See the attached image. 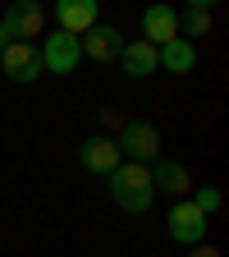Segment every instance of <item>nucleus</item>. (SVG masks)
I'll use <instances>...</instances> for the list:
<instances>
[{
    "mask_svg": "<svg viewBox=\"0 0 229 257\" xmlns=\"http://www.w3.org/2000/svg\"><path fill=\"white\" fill-rule=\"evenodd\" d=\"M106 179H110V198H115L124 211H133V216H142V211L156 202L151 170H147V166H138V161H119V166H115Z\"/></svg>",
    "mask_w": 229,
    "mask_h": 257,
    "instance_id": "obj_1",
    "label": "nucleus"
},
{
    "mask_svg": "<svg viewBox=\"0 0 229 257\" xmlns=\"http://www.w3.org/2000/svg\"><path fill=\"white\" fill-rule=\"evenodd\" d=\"M46 19H51V10L42 0H14V5L0 14V28H5L10 42H32V37L46 32Z\"/></svg>",
    "mask_w": 229,
    "mask_h": 257,
    "instance_id": "obj_2",
    "label": "nucleus"
},
{
    "mask_svg": "<svg viewBox=\"0 0 229 257\" xmlns=\"http://www.w3.org/2000/svg\"><path fill=\"white\" fill-rule=\"evenodd\" d=\"M115 147H119V156L138 161V166H147V161H160V128L147 124V119H124Z\"/></svg>",
    "mask_w": 229,
    "mask_h": 257,
    "instance_id": "obj_3",
    "label": "nucleus"
},
{
    "mask_svg": "<svg viewBox=\"0 0 229 257\" xmlns=\"http://www.w3.org/2000/svg\"><path fill=\"white\" fill-rule=\"evenodd\" d=\"M165 230H170V239H174V243H188V248H192V243H202V239H206L211 216H202L188 198H179V202L165 211Z\"/></svg>",
    "mask_w": 229,
    "mask_h": 257,
    "instance_id": "obj_4",
    "label": "nucleus"
},
{
    "mask_svg": "<svg viewBox=\"0 0 229 257\" xmlns=\"http://www.w3.org/2000/svg\"><path fill=\"white\" fill-rule=\"evenodd\" d=\"M37 55H42V69H51V74H74L78 64H83V46H78V37H69V32H60V28L37 46Z\"/></svg>",
    "mask_w": 229,
    "mask_h": 257,
    "instance_id": "obj_5",
    "label": "nucleus"
},
{
    "mask_svg": "<svg viewBox=\"0 0 229 257\" xmlns=\"http://www.w3.org/2000/svg\"><path fill=\"white\" fill-rule=\"evenodd\" d=\"M0 69H5V78H14V83H37L46 74L32 42H10L5 51H0Z\"/></svg>",
    "mask_w": 229,
    "mask_h": 257,
    "instance_id": "obj_6",
    "label": "nucleus"
},
{
    "mask_svg": "<svg viewBox=\"0 0 229 257\" xmlns=\"http://www.w3.org/2000/svg\"><path fill=\"white\" fill-rule=\"evenodd\" d=\"M78 46H83V60L115 64V60H119V51H124V32H119L115 23H96V28H87L83 37H78Z\"/></svg>",
    "mask_w": 229,
    "mask_h": 257,
    "instance_id": "obj_7",
    "label": "nucleus"
},
{
    "mask_svg": "<svg viewBox=\"0 0 229 257\" xmlns=\"http://www.w3.org/2000/svg\"><path fill=\"white\" fill-rule=\"evenodd\" d=\"M179 37V10L174 5H147L142 10V42H151L156 51Z\"/></svg>",
    "mask_w": 229,
    "mask_h": 257,
    "instance_id": "obj_8",
    "label": "nucleus"
},
{
    "mask_svg": "<svg viewBox=\"0 0 229 257\" xmlns=\"http://www.w3.org/2000/svg\"><path fill=\"white\" fill-rule=\"evenodd\" d=\"M55 23L69 37H83L87 28H96V0H55Z\"/></svg>",
    "mask_w": 229,
    "mask_h": 257,
    "instance_id": "obj_9",
    "label": "nucleus"
},
{
    "mask_svg": "<svg viewBox=\"0 0 229 257\" xmlns=\"http://www.w3.org/2000/svg\"><path fill=\"white\" fill-rule=\"evenodd\" d=\"M78 161H83V170L87 175H110L115 166H119V147H115V138H101V134H92L83 147H78Z\"/></svg>",
    "mask_w": 229,
    "mask_h": 257,
    "instance_id": "obj_10",
    "label": "nucleus"
},
{
    "mask_svg": "<svg viewBox=\"0 0 229 257\" xmlns=\"http://www.w3.org/2000/svg\"><path fill=\"white\" fill-rule=\"evenodd\" d=\"M115 64H119L128 78H151V74L160 69L156 46H151V42H142V37H138V42H124V51H119V60H115Z\"/></svg>",
    "mask_w": 229,
    "mask_h": 257,
    "instance_id": "obj_11",
    "label": "nucleus"
},
{
    "mask_svg": "<svg viewBox=\"0 0 229 257\" xmlns=\"http://www.w3.org/2000/svg\"><path fill=\"white\" fill-rule=\"evenodd\" d=\"M151 188H165L170 198H183V193H192V175H188L183 161L160 156V161H156V170H151Z\"/></svg>",
    "mask_w": 229,
    "mask_h": 257,
    "instance_id": "obj_12",
    "label": "nucleus"
},
{
    "mask_svg": "<svg viewBox=\"0 0 229 257\" xmlns=\"http://www.w3.org/2000/svg\"><path fill=\"white\" fill-rule=\"evenodd\" d=\"M156 60L165 64V74H192V69H197V42L174 37V42H165L156 51Z\"/></svg>",
    "mask_w": 229,
    "mask_h": 257,
    "instance_id": "obj_13",
    "label": "nucleus"
},
{
    "mask_svg": "<svg viewBox=\"0 0 229 257\" xmlns=\"http://www.w3.org/2000/svg\"><path fill=\"white\" fill-rule=\"evenodd\" d=\"M211 32V0H192V5L179 10V37L192 42V37H206Z\"/></svg>",
    "mask_w": 229,
    "mask_h": 257,
    "instance_id": "obj_14",
    "label": "nucleus"
},
{
    "mask_svg": "<svg viewBox=\"0 0 229 257\" xmlns=\"http://www.w3.org/2000/svg\"><path fill=\"white\" fill-rule=\"evenodd\" d=\"M192 207H197L202 216H215L220 207H224V193L215 188V184H202V188H192V198H188Z\"/></svg>",
    "mask_w": 229,
    "mask_h": 257,
    "instance_id": "obj_15",
    "label": "nucleus"
},
{
    "mask_svg": "<svg viewBox=\"0 0 229 257\" xmlns=\"http://www.w3.org/2000/svg\"><path fill=\"white\" fill-rule=\"evenodd\" d=\"M101 124H106V128H124V115H119L115 106H106V110H101Z\"/></svg>",
    "mask_w": 229,
    "mask_h": 257,
    "instance_id": "obj_16",
    "label": "nucleus"
},
{
    "mask_svg": "<svg viewBox=\"0 0 229 257\" xmlns=\"http://www.w3.org/2000/svg\"><path fill=\"white\" fill-rule=\"evenodd\" d=\"M188 257H220V248H211V243H192Z\"/></svg>",
    "mask_w": 229,
    "mask_h": 257,
    "instance_id": "obj_17",
    "label": "nucleus"
},
{
    "mask_svg": "<svg viewBox=\"0 0 229 257\" xmlns=\"http://www.w3.org/2000/svg\"><path fill=\"white\" fill-rule=\"evenodd\" d=\"M5 46H10V37H5V28H0V51H5Z\"/></svg>",
    "mask_w": 229,
    "mask_h": 257,
    "instance_id": "obj_18",
    "label": "nucleus"
}]
</instances>
